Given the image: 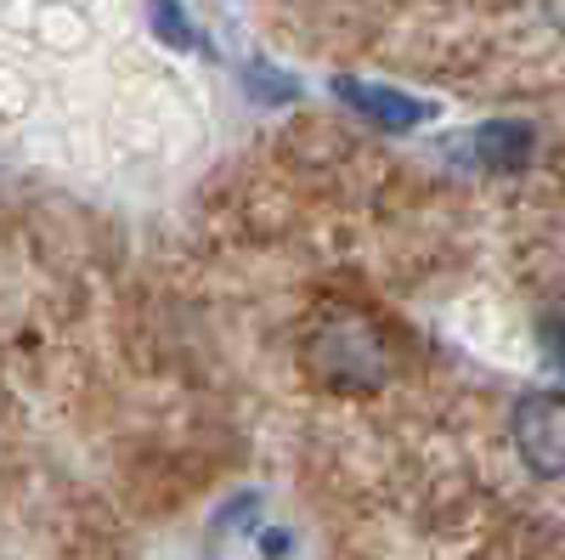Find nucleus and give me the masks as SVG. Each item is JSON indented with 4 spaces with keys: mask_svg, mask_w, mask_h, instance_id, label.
Wrapping results in <instances>:
<instances>
[{
    "mask_svg": "<svg viewBox=\"0 0 565 560\" xmlns=\"http://www.w3.org/2000/svg\"><path fill=\"white\" fill-rule=\"evenodd\" d=\"M514 453L537 476H565V391H532L514 408Z\"/></svg>",
    "mask_w": 565,
    "mask_h": 560,
    "instance_id": "f257e3e1",
    "label": "nucleus"
},
{
    "mask_svg": "<svg viewBox=\"0 0 565 560\" xmlns=\"http://www.w3.org/2000/svg\"><path fill=\"white\" fill-rule=\"evenodd\" d=\"M334 97L385 130H413L418 119H430V103L407 97V91H391V85H367V80H334Z\"/></svg>",
    "mask_w": 565,
    "mask_h": 560,
    "instance_id": "f03ea898",
    "label": "nucleus"
},
{
    "mask_svg": "<svg viewBox=\"0 0 565 560\" xmlns=\"http://www.w3.org/2000/svg\"><path fill=\"white\" fill-rule=\"evenodd\" d=\"M476 154H481V165H492V170H521V165L532 159V130H526L521 119H498V125H487V130L476 136Z\"/></svg>",
    "mask_w": 565,
    "mask_h": 560,
    "instance_id": "7ed1b4c3",
    "label": "nucleus"
},
{
    "mask_svg": "<svg viewBox=\"0 0 565 560\" xmlns=\"http://www.w3.org/2000/svg\"><path fill=\"white\" fill-rule=\"evenodd\" d=\"M153 23H159V34H164L170 45H193V29H186V18H181L175 0H153Z\"/></svg>",
    "mask_w": 565,
    "mask_h": 560,
    "instance_id": "20e7f679",
    "label": "nucleus"
},
{
    "mask_svg": "<svg viewBox=\"0 0 565 560\" xmlns=\"http://www.w3.org/2000/svg\"><path fill=\"white\" fill-rule=\"evenodd\" d=\"M543 340H548V362L565 368V323H543Z\"/></svg>",
    "mask_w": 565,
    "mask_h": 560,
    "instance_id": "39448f33",
    "label": "nucleus"
}]
</instances>
